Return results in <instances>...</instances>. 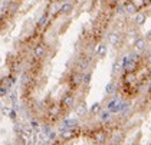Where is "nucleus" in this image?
Masks as SVG:
<instances>
[{
  "instance_id": "nucleus-1",
  "label": "nucleus",
  "mask_w": 151,
  "mask_h": 145,
  "mask_svg": "<svg viewBox=\"0 0 151 145\" xmlns=\"http://www.w3.org/2000/svg\"><path fill=\"white\" fill-rule=\"evenodd\" d=\"M108 132L104 123L93 126H73L62 131L52 145H108Z\"/></svg>"
},
{
  "instance_id": "nucleus-2",
  "label": "nucleus",
  "mask_w": 151,
  "mask_h": 145,
  "mask_svg": "<svg viewBox=\"0 0 151 145\" xmlns=\"http://www.w3.org/2000/svg\"><path fill=\"white\" fill-rule=\"evenodd\" d=\"M47 55V49L43 43H37V45L33 47V59L36 60H43Z\"/></svg>"
},
{
  "instance_id": "nucleus-3",
  "label": "nucleus",
  "mask_w": 151,
  "mask_h": 145,
  "mask_svg": "<svg viewBox=\"0 0 151 145\" xmlns=\"http://www.w3.org/2000/svg\"><path fill=\"white\" fill-rule=\"evenodd\" d=\"M108 42H109V45L111 46L118 47V46L121 45V34L116 33V32H111V33H108Z\"/></svg>"
},
{
  "instance_id": "nucleus-4",
  "label": "nucleus",
  "mask_w": 151,
  "mask_h": 145,
  "mask_svg": "<svg viewBox=\"0 0 151 145\" xmlns=\"http://www.w3.org/2000/svg\"><path fill=\"white\" fill-rule=\"evenodd\" d=\"M124 7H125V13H128V14H137L138 13V7L132 0H127L124 3Z\"/></svg>"
},
{
  "instance_id": "nucleus-5",
  "label": "nucleus",
  "mask_w": 151,
  "mask_h": 145,
  "mask_svg": "<svg viewBox=\"0 0 151 145\" xmlns=\"http://www.w3.org/2000/svg\"><path fill=\"white\" fill-rule=\"evenodd\" d=\"M134 46H135V49L138 52H145V49H147V40L144 37H138V39H135Z\"/></svg>"
},
{
  "instance_id": "nucleus-6",
  "label": "nucleus",
  "mask_w": 151,
  "mask_h": 145,
  "mask_svg": "<svg viewBox=\"0 0 151 145\" xmlns=\"http://www.w3.org/2000/svg\"><path fill=\"white\" fill-rule=\"evenodd\" d=\"M147 20V14L145 13H142V11H138L137 14H135V17H134V23L137 24V26H142L144 23Z\"/></svg>"
},
{
  "instance_id": "nucleus-7",
  "label": "nucleus",
  "mask_w": 151,
  "mask_h": 145,
  "mask_svg": "<svg viewBox=\"0 0 151 145\" xmlns=\"http://www.w3.org/2000/svg\"><path fill=\"white\" fill-rule=\"evenodd\" d=\"M72 10H73V4H70V3H63L60 6V9H59V11L62 14H69Z\"/></svg>"
},
{
  "instance_id": "nucleus-8",
  "label": "nucleus",
  "mask_w": 151,
  "mask_h": 145,
  "mask_svg": "<svg viewBox=\"0 0 151 145\" xmlns=\"http://www.w3.org/2000/svg\"><path fill=\"white\" fill-rule=\"evenodd\" d=\"M95 53H96V56H99V57H104L105 53H106V46H105V45L96 46V49H95Z\"/></svg>"
},
{
  "instance_id": "nucleus-9",
  "label": "nucleus",
  "mask_w": 151,
  "mask_h": 145,
  "mask_svg": "<svg viewBox=\"0 0 151 145\" xmlns=\"http://www.w3.org/2000/svg\"><path fill=\"white\" fill-rule=\"evenodd\" d=\"M47 22H49V16H47V13H46V14H43V16L39 19L37 26H39V27H45V26L47 24Z\"/></svg>"
},
{
  "instance_id": "nucleus-10",
  "label": "nucleus",
  "mask_w": 151,
  "mask_h": 145,
  "mask_svg": "<svg viewBox=\"0 0 151 145\" xmlns=\"http://www.w3.org/2000/svg\"><path fill=\"white\" fill-rule=\"evenodd\" d=\"M101 111V105L99 103H93V106L91 108V112H92V115H96V113H99Z\"/></svg>"
},
{
  "instance_id": "nucleus-11",
  "label": "nucleus",
  "mask_w": 151,
  "mask_h": 145,
  "mask_svg": "<svg viewBox=\"0 0 151 145\" xmlns=\"http://www.w3.org/2000/svg\"><path fill=\"white\" fill-rule=\"evenodd\" d=\"M115 13L116 14H124L125 13V7H124V4H119V6H116V9H115Z\"/></svg>"
},
{
  "instance_id": "nucleus-12",
  "label": "nucleus",
  "mask_w": 151,
  "mask_h": 145,
  "mask_svg": "<svg viewBox=\"0 0 151 145\" xmlns=\"http://www.w3.org/2000/svg\"><path fill=\"white\" fill-rule=\"evenodd\" d=\"M151 0H142V6H150Z\"/></svg>"
},
{
  "instance_id": "nucleus-13",
  "label": "nucleus",
  "mask_w": 151,
  "mask_h": 145,
  "mask_svg": "<svg viewBox=\"0 0 151 145\" xmlns=\"http://www.w3.org/2000/svg\"><path fill=\"white\" fill-rule=\"evenodd\" d=\"M145 40H148V42H151V30L147 33V36H145Z\"/></svg>"
},
{
  "instance_id": "nucleus-14",
  "label": "nucleus",
  "mask_w": 151,
  "mask_h": 145,
  "mask_svg": "<svg viewBox=\"0 0 151 145\" xmlns=\"http://www.w3.org/2000/svg\"><path fill=\"white\" fill-rule=\"evenodd\" d=\"M108 1H109L111 4H116V3H118V0H108Z\"/></svg>"
},
{
  "instance_id": "nucleus-15",
  "label": "nucleus",
  "mask_w": 151,
  "mask_h": 145,
  "mask_svg": "<svg viewBox=\"0 0 151 145\" xmlns=\"http://www.w3.org/2000/svg\"><path fill=\"white\" fill-rule=\"evenodd\" d=\"M17 1H20V0H17Z\"/></svg>"
}]
</instances>
